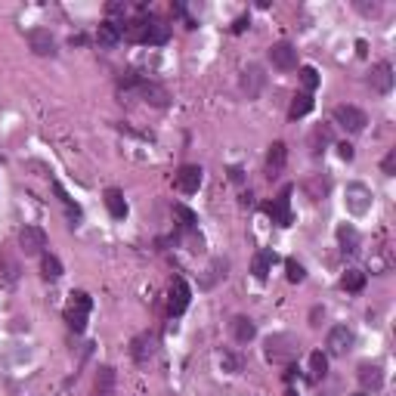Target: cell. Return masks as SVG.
Returning a JSON list of instances; mask_svg holds the SVG:
<instances>
[{"instance_id": "obj_1", "label": "cell", "mask_w": 396, "mask_h": 396, "mask_svg": "<svg viewBox=\"0 0 396 396\" xmlns=\"http://www.w3.org/2000/svg\"><path fill=\"white\" fill-rule=\"evenodd\" d=\"M121 34L133 43H146V47H161V43L170 41V25H164L161 19L146 16L140 12L136 19L130 22H121Z\"/></svg>"}, {"instance_id": "obj_9", "label": "cell", "mask_w": 396, "mask_h": 396, "mask_svg": "<svg viewBox=\"0 0 396 396\" xmlns=\"http://www.w3.org/2000/svg\"><path fill=\"white\" fill-rule=\"evenodd\" d=\"M270 62L272 68H278V72H294L297 68V47L288 41H278L270 47Z\"/></svg>"}, {"instance_id": "obj_4", "label": "cell", "mask_w": 396, "mask_h": 396, "mask_svg": "<svg viewBox=\"0 0 396 396\" xmlns=\"http://www.w3.org/2000/svg\"><path fill=\"white\" fill-rule=\"evenodd\" d=\"M291 186H282V189H278V195L272 198V201H266L263 204V214L270 217L272 223H276V226H291V223H294V214H291Z\"/></svg>"}, {"instance_id": "obj_36", "label": "cell", "mask_w": 396, "mask_h": 396, "mask_svg": "<svg viewBox=\"0 0 396 396\" xmlns=\"http://www.w3.org/2000/svg\"><path fill=\"white\" fill-rule=\"evenodd\" d=\"M220 365H223V371H229V375H239V371H241V359L232 356L229 350L220 353Z\"/></svg>"}, {"instance_id": "obj_41", "label": "cell", "mask_w": 396, "mask_h": 396, "mask_svg": "<svg viewBox=\"0 0 396 396\" xmlns=\"http://www.w3.org/2000/svg\"><path fill=\"white\" fill-rule=\"evenodd\" d=\"M338 155H340V161H353V155H356V152H353L350 142H340V146H338Z\"/></svg>"}, {"instance_id": "obj_12", "label": "cell", "mask_w": 396, "mask_h": 396, "mask_svg": "<svg viewBox=\"0 0 396 396\" xmlns=\"http://www.w3.org/2000/svg\"><path fill=\"white\" fill-rule=\"evenodd\" d=\"M353 328H346V325H334L331 331H328V340H325V346H328V356H346L350 353V346H353Z\"/></svg>"}, {"instance_id": "obj_42", "label": "cell", "mask_w": 396, "mask_h": 396, "mask_svg": "<svg viewBox=\"0 0 396 396\" xmlns=\"http://www.w3.org/2000/svg\"><path fill=\"white\" fill-rule=\"evenodd\" d=\"M229 179H232V183H245V170H241V167L239 164H232V167H229Z\"/></svg>"}, {"instance_id": "obj_37", "label": "cell", "mask_w": 396, "mask_h": 396, "mask_svg": "<svg viewBox=\"0 0 396 396\" xmlns=\"http://www.w3.org/2000/svg\"><path fill=\"white\" fill-rule=\"evenodd\" d=\"M3 278H6L10 285L19 278V263H16L12 257H3Z\"/></svg>"}, {"instance_id": "obj_18", "label": "cell", "mask_w": 396, "mask_h": 396, "mask_svg": "<svg viewBox=\"0 0 396 396\" xmlns=\"http://www.w3.org/2000/svg\"><path fill=\"white\" fill-rule=\"evenodd\" d=\"M368 84L375 93H390L393 90V65L390 62H377L368 74Z\"/></svg>"}, {"instance_id": "obj_8", "label": "cell", "mask_w": 396, "mask_h": 396, "mask_svg": "<svg viewBox=\"0 0 396 396\" xmlns=\"http://www.w3.org/2000/svg\"><path fill=\"white\" fill-rule=\"evenodd\" d=\"M344 204H346V210L356 214V217L368 214V210H371V189L365 183H350V186H346Z\"/></svg>"}, {"instance_id": "obj_21", "label": "cell", "mask_w": 396, "mask_h": 396, "mask_svg": "<svg viewBox=\"0 0 396 396\" xmlns=\"http://www.w3.org/2000/svg\"><path fill=\"white\" fill-rule=\"evenodd\" d=\"M229 331H232V338L239 340V344H251V340L257 338V325H254V319H248V316H235V319L229 322Z\"/></svg>"}, {"instance_id": "obj_45", "label": "cell", "mask_w": 396, "mask_h": 396, "mask_svg": "<svg viewBox=\"0 0 396 396\" xmlns=\"http://www.w3.org/2000/svg\"><path fill=\"white\" fill-rule=\"evenodd\" d=\"M353 396H368V393H353Z\"/></svg>"}, {"instance_id": "obj_31", "label": "cell", "mask_w": 396, "mask_h": 396, "mask_svg": "<svg viewBox=\"0 0 396 396\" xmlns=\"http://www.w3.org/2000/svg\"><path fill=\"white\" fill-rule=\"evenodd\" d=\"M340 288L350 291V294H359L365 288V272L362 270H346L344 278H340Z\"/></svg>"}, {"instance_id": "obj_14", "label": "cell", "mask_w": 396, "mask_h": 396, "mask_svg": "<svg viewBox=\"0 0 396 396\" xmlns=\"http://www.w3.org/2000/svg\"><path fill=\"white\" fill-rule=\"evenodd\" d=\"M285 164H288V146H285L282 140H276L270 146V152H266V179H278L285 170Z\"/></svg>"}, {"instance_id": "obj_3", "label": "cell", "mask_w": 396, "mask_h": 396, "mask_svg": "<svg viewBox=\"0 0 396 396\" xmlns=\"http://www.w3.org/2000/svg\"><path fill=\"white\" fill-rule=\"evenodd\" d=\"M93 313V297L87 291H72L68 294V307H65V322L74 334H84L87 331V322H90Z\"/></svg>"}, {"instance_id": "obj_13", "label": "cell", "mask_w": 396, "mask_h": 396, "mask_svg": "<svg viewBox=\"0 0 396 396\" xmlns=\"http://www.w3.org/2000/svg\"><path fill=\"white\" fill-rule=\"evenodd\" d=\"M239 87H241V93H245L248 99H257L260 93H263V87H266L263 68H260V65H248L245 72H241V78H239Z\"/></svg>"}, {"instance_id": "obj_44", "label": "cell", "mask_w": 396, "mask_h": 396, "mask_svg": "<svg viewBox=\"0 0 396 396\" xmlns=\"http://www.w3.org/2000/svg\"><path fill=\"white\" fill-rule=\"evenodd\" d=\"M285 396H297V390H288V393H285Z\"/></svg>"}, {"instance_id": "obj_26", "label": "cell", "mask_w": 396, "mask_h": 396, "mask_svg": "<svg viewBox=\"0 0 396 396\" xmlns=\"http://www.w3.org/2000/svg\"><path fill=\"white\" fill-rule=\"evenodd\" d=\"M303 192H307L313 201H319V198H325L328 192H331V179H328V173H313V177L303 183Z\"/></svg>"}, {"instance_id": "obj_19", "label": "cell", "mask_w": 396, "mask_h": 396, "mask_svg": "<svg viewBox=\"0 0 396 396\" xmlns=\"http://www.w3.org/2000/svg\"><path fill=\"white\" fill-rule=\"evenodd\" d=\"M276 251L272 248H260L257 254H254V260H251V272H254V278L257 282H266L270 278V272H272V263H276Z\"/></svg>"}, {"instance_id": "obj_23", "label": "cell", "mask_w": 396, "mask_h": 396, "mask_svg": "<svg viewBox=\"0 0 396 396\" xmlns=\"http://www.w3.org/2000/svg\"><path fill=\"white\" fill-rule=\"evenodd\" d=\"M334 142V130L331 124H319V127H313V133H309V152L313 155H322L328 146Z\"/></svg>"}, {"instance_id": "obj_22", "label": "cell", "mask_w": 396, "mask_h": 396, "mask_svg": "<svg viewBox=\"0 0 396 396\" xmlns=\"http://www.w3.org/2000/svg\"><path fill=\"white\" fill-rule=\"evenodd\" d=\"M115 368L111 365H99L96 384H93V396H115Z\"/></svg>"}, {"instance_id": "obj_20", "label": "cell", "mask_w": 396, "mask_h": 396, "mask_svg": "<svg viewBox=\"0 0 396 396\" xmlns=\"http://www.w3.org/2000/svg\"><path fill=\"white\" fill-rule=\"evenodd\" d=\"M124 34H121V22H115V19H105L102 25L96 28V43L99 47H115V43H121Z\"/></svg>"}, {"instance_id": "obj_29", "label": "cell", "mask_w": 396, "mask_h": 396, "mask_svg": "<svg viewBox=\"0 0 396 396\" xmlns=\"http://www.w3.org/2000/svg\"><path fill=\"white\" fill-rule=\"evenodd\" d=\"M313 93H297L294 99H291V109H288V118L291 121H297V118H303V115H309L313 111Z\"/></svg>"}, {"instance_id": "obj_11", "label": "cell", "mask_w": 396, "mask_h": 396, "mask_svg": "<svg viewBox=\"0 0 396 396\" xmlns=\"http://www.w3.org/2000/svg\"><path fill=\"white\" fill-rule=\"evenodd\" d=\"M155 353H158V334H155V331L136 334L133 344H130V356H133V362H140V365H146Z\"/></svg>"}, {"instance_id": "obj_10", "label": "cell", "mask_w": 396, "mask_h": 396, "mask_svg": "<svg viewBox=\"0 0 396 396\" xmlns=\"http://www.w3.org/2000/svg\"><path fill=\"white\" fill-rule=\"evenodd\" d=\"M19 248H22L25 257H37V254H43V248H47V232H43L41 226H22Z\"/></svg>"}, {"instance_id": "obj_32", "label": "cell", "mask_w": 396, "mask_h": 396, "mask_svg": "<svg viewBox=\"0 0 396 396\" xmlns=\"http://www.w3.org/2000/svg\"><path fill=\"white\" fill-rule=\"evenodd\" d=\"M53 189H56V195H59V201L65 204V210H68V220H72V226H78V223H80V208L72 201V198H68V192L62 189V183H56V179H53Z\"/></svg>"}, {"instance_id": "obj_38", "label": "cell", "mask_w": 396, "mask_h": 396, "mask_svg": "<svg viewBox=\"0 0 396 396\" xmlns=\"http://www.w3.org/2000/svg\"><path fill=\"white\" fill-rule=\"evenodd\" d=\"M381 170L387 173V177H393V173H396V148H390V152L384 155V161H381Z\"/></svg>"}, {"instance_id": "obj_39", "label": "cell", "mask_w": 396, "mask_h": 396, "mask_svg": "<svg viewBox=\"0 0 396 396\" xmlns=\"http://www.w3.org/2000/svg\"><path fill=\"white\" fill-rule=\"evenodd\" d=\"M322 319H325V309H322V307H313V313H309V325L319 328V325H322Z\"/></svg>"}, {"instance_id": "obj_40", "label": "cell", "mask_w": 396, "mask_h": 396, "mask_svg": "<svg viewBox=\"0 0 396 396\" xmlns=\"http://www.w3.org/2000/svg\"><path fill=\"white\" fill-rule=\"evenodd\" d=\"M359 12H365V16H377L381 12V3H356Z\"/></svg>"}, {"instance_id": "obj_35", "label": "cell", "mask_w": 396, "mask_h": 396, "mask_svg": "<svg viewBox=\"0 0 396 396\" xmlns=\"http://www.w3.org/2000/svg\"><path fill=\"white\" fill-rule=\"evenodd\" d=\"M226 266H229L226 260H214V263H210V270H208L210 276H208V278H204V282H201V288H210V285H214L217 278H223V276H226Z\"/></svg>"}, {"instance_id": "obj_28", "label": "cell", "mask_w": 396, "mask_h": 396, "mask_svg": "<svg viewBox=\"0 0 396 396\" xmlns=\"http://www.w3.org/2000/svg\"><path fill=\"white\" fill-rule=\"evenodd\" d=\"M173 214H177V220H179V232H186V235H195L198 232L195 210H189L186 204H173Z\"/></svg>"}, {"instance_id": "obj_27", "label": "cell", "mask_w": 396, "mask_h": 396, "mask_svg": "<svg viewBox=\"0 0 396 396\" xmlns=\"http://www.w3.org/2000/svg\"><path fill=\"white\" fill-rule=\"evenodd\" d=\"M62 260L56 257V254H50V251H43L41 254V276L47 278V282H56V278H62Z\"/></svg>"}, {"instance_id": "obj_15", "label": "cell", "mask_w": 396, "mask_h": 396, "mask_svg": "<svg viewBox=\"0 0 396 396\" xmlns=\"http://www.w3.org/2000/svg\"><path fill=\"white\" fill-rule=\"evenodd\" d=\"M201 177H204V170L198 164H183L173 173V186H177L179 192H186V195H192V192H198V186H201Z\"/></svg>"}, {"instance_id": "obj_6", "label": "cell", "mask_w": 396, "mask_h": 396, "mask_svg": "<svg viewBox=\"0 0 396 396\" xmlns=\"http://www.w3.org/2000/svg\"><path fill=\"white\" fill-rule=\"evenodd\" d=\"M127 93H136V96L146 99V102H148V105H155V109H164V105L170 102V93H167L161 84H155V80L142 78V74H140V80H136V84L130 87Z\"/></svg>"}, {"instance_id": "obj_25", "label": "cell", "mask_w": 396, "mask_h": 396, "mask_svg": "<svg viewBox=\"0 0 396 396\" xmlns=\"http://www.w3.org/2000/svg\"><path fill=\"white\" fill-rule=\"evenodd\" d=\"M102 201H105V208H109V214L115 217V220H124V217H127L130 208H127V198H124L121 189H105Z\"/></svg>"}, {"instance_id": "obj_34", "label": "cell", "mask_w": 396, "mask_h": 396, "mask_svg": "<svg viewBox=\"0 0 396 396\" xmlns=\"http://www.w3.org/2000/svg\"><path fill=\"white\" fill-rule=\"evenodd\" d=\"M285 276H288L291 285H297V282L307 278V270H303V263H297L294 257H288V260H285Z\"/></svg>"}, {"instance_id": "obj_17", "label": "cell", "mask_w": 396, "mask_h": 396, "mask_svg": "<svg viewBox=\"0 0 396 396\" xmlns=\"http://www.w3.org/2000/svg\"><path fill=\"white\" fill-rule=\"evenodd\" d=\"M356 377H359V384H362L365 393H368V390H371V393H377V390L384 387V368L377 362H362V365H359Z\"/></svg>"}, {"instance_id": "obj_30", "label": "cell", "mask_w": 396, "mask_h": 396, "mask_svg": "<svg viewBox=\"0 0 396 396\" xmlns=\"http://www.w3.org/2000/svg\"><path fill=\"white\" fill-rule=\"evenodd\" d=\"M328 375V356L322 350L309 353V381H322Z\"/></svg>"}, {"instance_id": "obj_7", "label": "cell", "mask_w": 396, "mask_h": 396, "mask_svg": "<svg viewBox=\"0 0 396 396\" xmlns=\"http://www.w3.org/2000/svg\"><path fill=\"white\" fill-rule=\"evenodd\" d=\"M331 118L346 133H362L365 124H368V115H365L362 109H356V105H338V109L331 111Z\"/></svg>"}, {"instance_id": "obj_24", "label": "cell", "mask_w": 396, "mask_h": 396, "mask_svg": "<svg viewBox=\"0 0 396 396\" xmlns=\"http://www.w3.org/2000/svg\"><path fill=\"white\" fill-rule=\"evenodd\" d=\"M338 245L344 254H359V245H362V239H359L356 226H350V223H340L338 226Z\"/></svg>"}, {"instance_id": "obj_33", "label": "cell", "mask_w": 396, "mask_h": 396, "mask_svg": "<svg viewBox=\"0 0 396 396\" xmlns=\"http://www.w3.org/2000/svg\"><path fill=\"white\" fill-rule=\"evenodd\" d=\"M297 74H300L303 93H313L316 87H319V72H316L313 65H300V68H297Z\"/></svg>"}, {"instance_id": "obj_5", "label": "cell", "mask_w": 396, "mask_h": 396, "mask_svg": "<svg viewBox=\"0 0 396 396\" xmlns=\"http://www.w3.org/2000/svg\"><path fill=\"white\" fill-rule=\"evenodd\" d=\"M189 300H192L189 282H186L183 276H177V278L170 282V291H167V316H170V319L183 316L186 309H189Z\"/></svg>"}, {"instance_id": "obj_16", "label": "cell", "mask_w": 396, "mask_h": 396, "mask_svg": "<svg viewBox=\"0 0 396 396\" xmlns=\"http://www.w3.org/2000/svg\"><path fill=\"white\" fill-rule=\"evenodd\" d=\"M28 47L34 50L37 56H56L59 50H56V37L50 34V28H31L28 34Z\"/></svg>"}, {"instance_id": "obj_43", "label": "cell", "mask_w": 396, "mask_h": 396, "mask_svg": "<svg viewBox=\"0 0 396 396\" xmlns=\"http://www.w3.org/2000/svg\"><path fill=\"white\" fill-rule=\"evenodd\" d=\"M248 25H251V16H239V19H235V25H232V31H235V34H241Z\"/></svg>"}, {"instance_id": "obj_2", "label": "cell", "mask_w": 396, "mask_h": 396, "mask_svg": "<svg viewBox=\"0 0 396 396\" xmlns=\"http://www.w3.org/2000/svg\"><path fill=\"white\" fill-rule=\"evenodd\" d=\"M263 353L272 365H285V368H288V365H294L297 353H300V344H297L294 334H270L263 344Z\"/></svg>"}]
</instances>
